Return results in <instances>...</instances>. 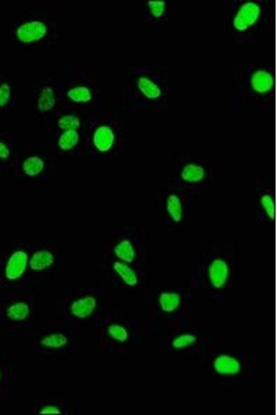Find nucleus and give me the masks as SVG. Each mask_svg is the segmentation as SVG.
<instances>
[{"instance_id":"nucleus-7","label":"nucleus","mask_w":277,"mask_h":415,"mask_svg":"<svg viewBox=\"0 0 277 415\" xmlns=\"http://www.w3.org/2000/svg\"><path fill=\"white\" fill-rule=\"evenodd\" d=\"M274 80L270 74L259 70L252 76V85L254 90L259 93H265L272 89Z\"/></svg>"},{"instance_id":"nucleus-17","label":"nucleus","mask_w":277,"mask_h":415,"mask_svg":"<svg viewBox=\"0 0 277 415\" xmlns=\"http://www.w3.org/2000/svg\"><path fill=\"white\" fill-rule=\"evenodd\" d=\"M167 210L172 219L176 222L181 220L182 216V206L176 195H172L167 200Z\"/></svg>"},{"instance_id":"nucleus-25","label":"nucleus","mask_w":277,"mask_h":415,"mask_svg":"<svg viewBox=\"0 0 277 415\" xmlns=\"http://www.w3.org/2000/svg\"><path fill=\"white\" fill-rule=\"evenodd\" d=\"M196 341V336L190 335V334H184L179 336L174 340L173 343V347L176 349L187 347V346L192 345V343Z\"/></svg>"},{"instance_id":"nucleus-29","label":"nucleus","mask_w":277,"mask_h":415,"mask_svg":"<svg viewBox=\"0 0 277 415\" xmlns=\"http://www.w3.org/2000/svg\"><path fill=\"white\" fill-rule=\"evenodd\" d=\"M10 155V150L5 143L0 142V158H7Z\"/></svg>"},{"instance_id":"nucleus-6","label":"nucleus","mask_w":277,"mask_h":415,"mask_svg":"<svg viewBox=\"0 0 277 415\" xmlns=\"http://www.w3.org/2000/svg\"><path fill=\"white\" fill-rule=\"evenodd\" d=\"M114 135L111 128L108 126H101L95 132L94 143L101 152L110 150L114 143Z\"/></svg>"},{"instance_id":"nucleus-14","label":"nucleus","mask_w":277,"mask_h":415,"mask_svg":"<svg viewBox=\"0 0 277 415\" xmlns=\"http://www.w3.org/2000/svg\"><path fill=\"white\" fill-rule=\"evenodd\" d=\"M38 110L46 112L51 110L55 106L54 92L52 88L46 87L42 90L38 101Z\"/></svg>"},{"instance_id":"nucleus-27","label":"nucleus","mask_w":277,"mask_h":415,"mask_svg":"<svg viewBox=\"0 0 277 415\" xmlns=\"http://www.w3.org/2000/svg\"><path fill=\"white\" fill-rule=\"evenodd\" d=\"M11 97V88L8 84L0 85V107L7 105Z\"/></svg>"},{"instance_id":"nucleus-28","label":"nucleus","mask_w":277,"mask_h":415,"mask_svg":"<svg viewBox=\"0 0 277 415\" xmlns=\"http://www.w3.org/2000/svg\"><path fill=\"white\" fill-rule=\"evenodd\" d=\"M60 413V410L57 407L53 406V405L45 406L40 411V414H58Z\"/></svg>"},{"instance_id":"nucleus-24","label":"nucleus","mask_w":277,"mask_h":415,"mask_svg":"<svg viewBox=\"0 0 277 415\" xmlns=\"http://www.w3.org/2000/svg\"><path fill=\"white\" fill-rule=\"evenodd\" d=\"M261 202L268 217L271 219H274L275 204L272 197L270 196V195H264L261 198Z\"/></svg>"},{"instance_id":"nucleus-9","label":"nucleus","mask_w":277,"mask_h":415,"mask_svg":"<svg viewBox=\"0 0 277 415\" xmlns=\"http://www.w3.org/2000/svg\"><path fill=\"white\" fill-rule=\"evenodd\" d=\"M54 262L53 254L47 250L37 252L30 260L29 265L34 271H42L49 267Z\"/></svg>"},{"instance_id":"nucleus-20","label":"nucleus","mask_w":277,"mask_h":415,"mask_svg":"<svg viewBox=\"0 0 277 415\" xmlns=\"http://www.w3.org/2000/svg\"><path fill=\"white\" fill-rule=\"evenodd\" d=\"M68 343V338L64 334L57 333L47 336L41 340V345L45 347L58 349L67 345Z\"/></svg>"},{"instance_id":"nucleus-26","label":"nucleus","mask_w":277,"mask_h":415,"mask_svg":"<svg viewBox=\"0 0 277 415\" xmlns=\"http://www.w3.org/2000/svg\"><path fill=\"white\" fill-rule=\"evenodd\" d=\"M149 7L151 11L152 14L156 18L161 16L164 11L165 3L163 1L149 2Z\"/></svg>"},{"instance_id":"nucleus-11","label":"nucleus","mask_w":277,"mask_h":415,"mask_svg":"<svg viewBox=\"0 0 277 415\" xmlns=\"http://www.w3.org/2000/svg\"><path fill=\"white\" fill-rule=\"evenodd\" d=\"M30 309L25 303H16L10 306L7 310L8 318L11 320L22 321L25 320L29 315Z\"/></svg>"},{"instance_id":"nucleus-16","label":"nucleus","mask_w":277,"mask_h":415,"mask_svg":"<svg viewBox=\"0 0 277 415\" xmlns=\"http://www.w3.org/2000/svg\"><path fill=\"white\" fill-rule=\"evenodd\" d=\"M180 298L174 293H163L160 298L162 309L166 312H171L179 307Z\"/></svg>"},{"instance_id":"nucleus-8","label":"nucleus","mask_w":277,"mask_h":415,"mask_svg":"<svg viewBox=\"0 0 277 415\" xmlns=\"http://www.w3.org/2000/svg\"><path fill=\"white\" fill-rule=\"evenodd\" d=\"M217 372L221 374H235L239 372V363L234 358L228 356H221L214 362Z\"/></svg>"},{"instance_id":"nucleus-22","label":"nucleus","mask_w":277,"mask_h":415,"mask_svg":"<svg viewBox=\"0 0 277 415\" xmlns=\"http://www.w3.org/2000/svg\"><path fill=\"white\" fill-rule=\"evenodd\" d=\"M79 125V118L74 115L64 116L58 120V126L63 130L77 129Z\"/></svg>"},{"instance_id":"nucleus-10","label":"nucleus","mask_w":277,"mask_h":415,"mask_svg":"<svg viewBox=\"0 0 277 415\" xmlns=\"http://www.w3.org/2000/svg\"><path fill=\"white\" fill-rule=\"evenodd\" d=\"M205 177V171L201 166L196 164H188L183 168L181 177L183 180L191 183L199 182Z\"/></svg>"},{"instance_id":"nucleus-12","label":"nucleus","mask_w":277,"mask_h":415,"mask_svg":"<svg viewBox=\"0 0 277 415\" xmlns=\"http://www.w3.org/2000/svg\"><path fill=\"white\" fill-rule=\"evenodd\" d=\"M114 270L121 276L122 280L128 284V285L135 286L137 283V275L135 271L126 264L116 262L114 265Z\"/></svg>"},{"instance_id":"nucleus-19","label":"nucleus","mask_w":277,"mask_h":415,"mask_svg":"<svg viewBox=\"0 0 277 415\" xmlns=\"http://www.w3.org/2000/svg\"><path fill=\"white\" fill-rule=\"evenodd\" d=\"M78 141V134L76 130H66L60 136L58 141V145L62 150H69L74 148L77 145Z\"/></svg>"},{"instance_id":"nucleus-23","label":"nucleus","mask_w":277,"mask_h":415,"mask_svg":"<svg viewBox=\"0 0 277 415\" xmlns=\"http://www.w3.org/2000/svg\"><path fill=\"white\" fill-rule=\"evenodd\" d=\"M109 334L111 337L114 338L118 341L125 342L129 337L127 331L124 327L118 325H112L109 327L108 329Z\"/></svg>"},{"instance_id":"nucleus-21","label":"nucleus","mask_w":277,"mask_h":415,"mask_svg":"<svg viewBox=\"0 0 277 415\" xmlns=\"http://www.w3.org/2000/svg\"><path fill=\"white\" fill-rule=\"evenodd\" d=\"M68 97L75 102H87L90 101L91 95L88 88L77 87L71 89L68 92Z\"/></svg>"},{"instance_id":"nucleus-5","label":"nucleus","mask_w":277,"mask_h":415,"mask_svg":"<svg viewBox=\"0 0 277 415\" xmlns=\"http://www.w3.org/2000/svg\"><path fill=\"white\" fill-rule=\"evenodd\" d=\"M97 303V300L91 296L81 298L72 304L71 312L77 318H87L95 310Z\"/></svg>"},{"instance_id":"nucleus-30","label":"nucleus","mask_w":277,"mask_h":415,"mask_svg":"<svg viewBox=\"0 0 277 415\" xmlns=\"http://www.w3.org/2000/svg\"><path fill=\"white\" fill-rule=\"evenodd\" d=\"M0 375H1V373H0Z\"/></svg>"},{"instance_id":"nucleus-2","label":"nucleus","mask_w":277,"mask_h":415,"mask_svg":"<svg viewBox=\"0 0 277 415\" xmlns=\"http://www.w3.org/2000/svg\"><path fill=\"white\" fill-rule=\"evenodd\" d=\"M260 11L261 9L257 4L254 3L244 4L235 17V27L240 30L247 29L257 20Z\"/></svg>"},{"instance_id":"nucleus-3","label":"nucleus","mask_w":277,"mask_h":415,"mask_svg":"<svg viewBox=\"0 0 277 415\" xmlns=\"http://www.w3.org/2000/svg\"><path fill=\"white\" fill-rule=\"evenodd\" d=\"M28 256L25 252L18 250L11 256L6 267V276L9 280L20 278L25 271Z\"/></svg>"},{"instance_id":"nucleus-13","label":"nucleus","mask_w":277,"mask_h":415,"mask_svg":"<svg viewBox=\"0 0 277 415\" xmlns=\"http://www.w3.org/2000/svg\"><path fill=\"white\" fill-rule=\"evenodd\" d=\"M116 257L126 263H132L135 258V252L133 244L129 240L120 242L114 249Z\"/></svg>"},{"instance_id":"nucleus-1","label":"nucleus","mask_w":277,"mask_h":415,"mask_svg":"<svg viewBox=\"0 0 277 415\" xmlns=\"http://www.w3.org/2000/svg\"><path fill=\"white\" fill-rule=\"evenodd\" d=\"M47 34V26L41 21L24 23L17 30V36L22 43H28L39 40Z\"/></svg>"},{"instance_id":"nucleus-18","label":"nucleus","mask_w":277,"mask_h":415,"mask_svg":"<svg viewBox=\"0 0 277 415\" xmlns=\"http://www.w3.org/2000/svg\"><path fill=\"white\" fill-rule=\"evenodd\" d=\"M44 166H45V164L41 158L38 156H32L24 162L23 169L26 175L33 177V176L39 175L43 171Z\"/></svg>"},{"instance_id":"nucleus-15","label":"nucleus","mask_w":277,"mask_h":415,"mask_svg":"<svg viewBox=\"0 0 277 415\" xmlns=\"http://www.w3.org/2000/svg\"><path fill=\"white\" fill-rule=\"evenodd\" d=\"M138 87L141 92L148 99H157L161 95V90L151 81L146 78H140L138 81Z\"/></svg>"},{"instance_id":"nucleus-4","label":"nucleus","mask_w":277,"mask_h":415,"mask_svg":"<svg viewBox=\"0 0 277 415\" xmlns=\"http://www.w3.org/2000/svg\"><path fill=\"white\" fill-rule=\"evenodd\" d=\"M209 273L213 286L218 289L221 288L224 285L228 277V266L223 260H216L210 266Z\"/></svg>"}]
</instances>
